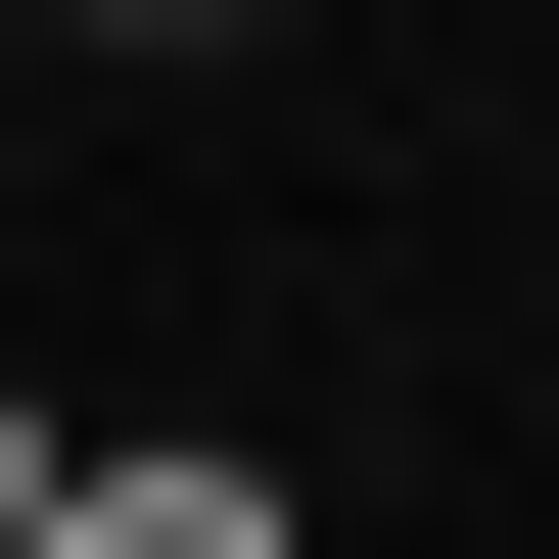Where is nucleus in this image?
<instances>
[{
	"label": "nucleus",
	"mask_w": 559,
	"mask_h": 559,
	"mask_svg": "<svg viewBox=\"0 0 559 559\" xmlns=\"http://www.w3.org/2000/svg\"><path fill=\"white\" fill-rule=\"evenodd\" d=\"M0 559H47V373H0Z\"/></svg>",
	"instance_id": "nucleus-2"
},
{
	"label": "nucleus",
	"mask_w": 559,
	"mask_h": 559,
	"mask_svg": "<svg viewBox=\"0 0 559 559\" xmlns=\"http://www.w3.org/2000/svg\"><path fill=\"white\" fill-rule=\"evenodd\" d=\"M47 559H280V466H47Z\"/></svg>",
	"instance_id": "nucleus-1"
},
{
	"label": "nucleus",
	"mask_w": 559,
	"mask_h": 559,
	"mask_svg": "<svg viewBox=\"0 0 559 559\" xmlns=\"http://www.w3.org/2000/svg\"><path fill=\"white\" fill-rule=\"evenodd\" d=\"M94 47H187V0H94Z\"/></svg>",
	"instance_id": "nucleus-3"
}]
</instances>
